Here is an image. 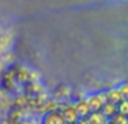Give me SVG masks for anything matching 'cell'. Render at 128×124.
Returning <instances> with one entry per match:
<instances>
[{"instance_id": "obj_7", "label": "cell", "mask_w": 128, "mask_h": 124, "mask_svg": "<svg viewBox=\"0 0 128 124\" xmlns=\"http://www.w3.org/2000/svg\"><path fill=\"white\" fill-rule=\"evenodd\" d=\"M107 95V99H108V102L110 103H114V104H118V103H120L124 98H122V94L119 93V90L117 89H111V90L107 91L106 93Z\"/></svg>"}, {"instance_id": "obj_8", "label": "cell", "mask_w": 128, "mask_h": 124, "mask_svg": "<svg viewBox=\"0 0 128 124\" xmlns=\"http://www.w3.org/2000/svg\"><path fill=\"white\" fill-rule=\"evenodd\" d=\"M117 112H118V114H120V115L127 116V114H128V102H127V99H122L120 103H118L117 104Z\"/></svg>"}, {"instance_id": "obj_2", "label": "cell", "mask_w": 128, "mask_h": 124, "mask_svg": "<svg viewBox=\"0 0 128 124\" xmlns=\"http://www.w3.org/2000/svg\"><path fill=\"white\" fill-rule=\"evenodd\" d=\"M61 114H62V117H63L65 124H75L78 122V120H79V116L76 115L75 111L73 109V107H71V106L65 107V108L61 112Z\"/></svg>"}, {"instance_id": "obj_6", "label": "cell", "mask_w": 128, "mask_h": 124, "mask_svg": "<svg viewBox=\"0 0 128 124\" xmlns=\"http://www.w3.org/2000/svg\"><path fill=\"white\" fill-rule=\"evenodd\" d=\"M89 124H107L108 123V118L104 117V115L101 112H92L88 115L86 117Z\"/></svg>"}, {"instance_id": "obj_4", "label": "cell", "mask_w": 128, "mask_h": 124, "mask_svg": "<svg viewBox=\"0 0 128 124\" xmlns=\"http://www.w3.org/2000/svg\"><path fill=\"white\" fill-rule=\"evenodd\" d=\"M44 124H65L61 112L52 111L44 117Z\"/></svg>"}, {"instance_id": "obj_10", "label": "cell", "mask_w": 128, "mask_h": 124, "mask_svg": "<svg viewBox=\"0 0 128 124\" xmlns=\"http://www.w3.org/2000/svg\"><path fill=\"white\" fill-rule=\"evenodd\" d=\"M118 90H119V93L122 94V98H124V99H127V95H128V91H127V84H124L122 86H120L119 88H118Z\"/></svg>"}, {"instance_id": "obj_12", "label": "cell", "mask_w": 128, "mask_h": 124, "mask_svg": "<svg viewBox=\"0 0 128 124\" xmlns=\"http://www.w3.org/2000/svg\"><path fill=\"white\" fill-rule=\"evenodd\" d=\"M107 124H109V123H107Z\"/></svg>"}, {"instance_id": "obj_11", "label": "cell", "mask_w": 128, "mask_h": 124, "mask_svg": "<svg viewBox=\"0 0 128 124\" xmlns=\"http://www.w3.org/2000/svg\"><path fill=\"white\" fill-rule=\"evenodd\" d=\"M75 124H89V123H88L86 117H84V118H79V120H78V122Z\"/></svg>"}, {"instance_id": "obj_5", "label": "cell", "mask_w": 128, "mask_h": 124, "mask_svg": "<svg viewBox=\"0 0 128 124\" xmlns=\"http://www.w3.org/2000/svg\"><path fill=\"white\" fill-rule=\"evenodd\" d=\"M102 114L104 115V117L109 118H112L116 114L118 113L117 112V104H114V103H110V102H107L104 105H102L101 109H100Z\"/></svg>"}, {"instance_id": "obj_9", "label": "cell", "mask_w": 128, "mask_h": 124, "mask_svg": "<svg viewBox=\"0 0 128 124\" xmlns=\"http://www.w3.org/2000/svg\"><path fill=\"white\" fill-rule=\"evenodd\" d=\"M111 120V124H127V117L124 115H120V114H116Z\"/></svg>"}, {"instance_id": "obj_1", "label": "cell", "mask_w": 128, "mask_h": 124, "mask_svg": "<svg viewBox=\"0 0 128 124\" xmlns=\"http://www.w3.org/2000/svg\"><path fill=\"white\" fill-rule=\"evenodd\" d=\"M107 102H108V99H107L106 93H99L96 94V95H91L86 99V103L91 113L92 112H99L101 109L102 105H104Z\"/></svg>"}, {"instance_id": "obj_3", "label": "cell", "mask_w": 128, "mask_h": 124, "mask_svg": "<svg viewBox=\"0 0 128 124\" xmlns=\"http://www.w3.org/2000/svg\"><path fill=\"white\" fill-rule=\"evenodd\" d=\"M72 107L75 111L76 115L79 116V118L88 117V115L91 113L89 107H88V105H86V100H79V102L75 103Z\"/></svg>"}]
</instances>
